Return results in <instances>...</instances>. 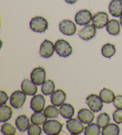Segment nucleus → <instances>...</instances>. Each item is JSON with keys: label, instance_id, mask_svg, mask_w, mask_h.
Returning <instances> with one entry per match:
<instances>
[{"label": "nucleus", "instance_id": "1", "mask_svg": "<svg viewBox=\"0 0 122 135\" xmlns=\"http://www.w3.org/2000/svg\"><path fill=\"white\" fill-rule=\"evenodd\" d=\"M30 28L36 33H44L48 28V20L42 16H36L32 18L29 23Z\"/></svg>", "mask_w": 122, "mask_h": 135}, {"label": "nucleus", "instance_id": "2", "mask_svg": "<svg viewBox=\"0 0 122 135\" xmlns=\"http://www.w3.org/2000/svg\"><path fill=\"white\" fill-rule=\"evenodd\" d=\"M54 45L56 53L61 57H68L72 54L73 48L71 45L64 39H58Z\"/></svg>", "mask_w": 122, "mask_h": 135}, {"label": "nucleus", "instance_id": "3", "mask_svg": "<svg viewBox=\"0 0 122 135\" xmlns=\"http://www.w3.org/2000/svg\"><path fill=\"white\" fill-rule=\"evenodd\" d=\"M63 124L56 120H49L43 124V131L46 134L57 135L62 132Z\"/></svg>", "mask_w": 122, "mask_h": 135}, {"label": "nucleus", "instance_id": "4", "mask_svg": "<svg viewBox=\"0 0 122 135\" xmlns=\"http://www.w3.org/2000/svg\"><path fill=\"white\" fill-rule=\"evenodd\" d=\"M26 100V94L22 90H16L10 97L11 106L15 109L21 108Z\"/></svg>", "mask_w": 122, "mask_h": 135}, {"label": "nucleus", "instance_id": "5", "mask_svg": "<svg viewBox=\"0 0 122 135\" xmlns=\"http://www.w3.org/2000/svg\"><path fill=\"white\" fill-rule=\"evenodd\" d=\"M86 102L90 110L93 113H98L102 110L103 107L102 101L100 96L96 94H91L87 97Z\"/></svg>", "mask_w": 122, "mask_h": 135}, {"label": "nucleus", "instance_id": "6", "mask_svg": "<svg viewBox=\"0 0 122 135\" xmlns=\"http://www.w3.org/2000/svg\"><path fill=\"white\" fill-rule=\"evenodd\" d=\"M92 14L90 10L83 9L77 12L74 17L75 22L80 26H86L89 25L92 20Z\"/></svg>", "mask_w": 122, "mask_h": 135}, {"label": "nucleus", "instance_id": "7", "mask_svg": "<svg viewBox=\"0 0 122 135\" xmlns=\"http://www.w3.org/2000/svg\"><path fill=\"white\" fill-rule=\"evenodd\" d=\"M55 51V45L48 39H45L41 44L39 48V54L42 57L48 59L53 56Z\"/></svg>", "mask_w": 122, "mask_h": 135}, {"label": "nucleus", "instance_id": "8", "mask_svg": "<svg viewBox=\"0 0 122 135\" xmlns=\"http://www.w3.org/2000/svg\"><path fill=\"white\" fill-rule=\"evenodd\" d=\"M45 79L46 71L42 67H36L30 73V80L37 86L43 85L45 82Z\"/></svg>", "mask_w": 122, "mask_h": 135}, {"label": "nucleus", "instance_id": "9", "mask_svg": "<svg viewBox=\"0 0 122 135\" xmlns=\"http://www.w3.org/2000/svg\"><path fill=\"white\" fill-rule=\"evenodd\" d=\"M59 29L63 35L66 36L74 35L77 31L75 23L69 19L63 20L60 23Z\"/></svg>", "mask_w": 122, "mask_h": 135}, {"label": "nucleus", "instance_id": "10", "mask_svg": "<svg viewBox=\"0 0 122 135\" xmlns=\"http://www.w3.org/2000/svg\"><path fill=\"white\" fill-rule=\"evenodd\" d=\"M78 119L70 118L66 122V128L72 134H79L82 133L85 129V127Z\"/></svg>", "mask_w": 122, "mask_h": 135}, {"label": "nucleus", "instance_id": "11", "mask_svg": "<svg viewBox=\"0 0 122 135\" xmlns=\"http://www.w3.org/2000/svg\"><path fill=\"white\" fill-rule=\"evenodd\" d=\"M92 25L97 29H102L106 26L109 22L108 14L104 11H100L95 14L92 18Z\"/></svg>", "mask_w": 122, "mask_h": 135}, {"label": "nucleus", "instance_id": "12", "mask_svg": "<svg viewBox=\"0 0 122 135\" xmlns=\"http://www.w3.org/2000/svg\"><path fill=\"white\" fill-rule=\"evenodd\" d=\"M45 105V99L43 95H35L31 99L30 107L34 112H42L44 110Z\"/></svg>", "mask_w": 122, "mask_h": 135}, {"label": "nucleus", "instance_id": "13", "mask_svg": "<svg viewBox=\"0 0 122 135\" xmlns=\"http://www.w3.org/2000/svg\"><path fill=\"white\" fill-rule=\"evenodd\" d=\"M97 34V28L93 25H87L79 32L78 36L83 41H88L93 39Z\"/></svg>", "mask_w": 122, "mask_h": 135}, {"label": "nucleus", "instance_id": "14", "mask_svg": "<svg viewBox=\"0 0 122 135\" xmlns=\"http://www.w3.org/2000/svg\"><path fill=\"white\" fill-rule=\"evenodd\" d=\"M93 113L92 111L88 108H82L77 113V118L83 124H90L95 118V115Z\"/></svg>", "mask_w": 122, "mask_h": 135}, {"label": "nucleus", "instance_id": "15", "mask_svg": "<svg viewBox=\"0 0 122 135\" xmlns=\"http://www.w3.org/2000/svg\"><path fill=\"white\" fill-rule=\"evenodd\" d=\"M67 95L64 90L57 89L51 95V102L53 105L56 107H60L64 103Z\"/></svg>", "mask_w": 122, "mask_h": 135}, {"label": "nucleus", "instance_id": "16", "mask_svg": "<svg viewBox=\"0 0 122 135\" xmlns=\"http://www.w3.org/2000/svg\"><path fill=\"white\" fill-rule=\"evenodd\" d=\"M21 89L23 92L29 96H34L37 92V85L28 79H25L22 81Z\"/></svg>", "mask_w": 122, "mask_h": 135}, {"label": "nucleus", "instance_id": "17", "mask_svg": "<svg viewBox=\"0 0 122 135\" xmlns=\"http://www.w3.org/2000/svg\"><path fill=\"white\" fill-rule=\"evenodd\" d=\"M109 10L112 17H120L122 15V2L121 0H111L109 5Z\"/></svg>", "mask_w": 122, "mask_h": 135}, {"label": "nucleus", "instance_id": "18", "mask_svg": "<svg viewBox=\"0 0 122 135\" xmlns=\"http://www.w3.org/2000/svg\"><path fill=\"white\" fill-rule=\"evenodd\" d=\"M15 124L17 129L20 132H25L28 130L30 126V121L26 115L18 116L15 121Z\"/></svg>", "mask_w": 122, "mask_h": 135}, {"label": "nucleus", "instance_id": "19", "mask_svg": "<svg viewBox=\"0 0 122 135\" xmlns=\"http://www.w3.org/2000/svg\"><path fill=\"white\" fill-rule=\"evenodd\" d=\"M60 114L65 119L72 118L74 114V108L72 104L64 103L60 106L59 109Z\"/></svg>", "mask_w": 122, "mask_h": 135}, {"label": "nucleus", "instance_id": "20", "mask_svg": "<svg viewBox=\"0 0 122 135\" xmlns=\"http://www.w3.org/2000/svg\"><path fill=\"white\" fill-rule=\"evenodd\" d=\"M106 30L111 35H118L120 32V23L116 19L110 20L106 26Z\"/></svg>", "mask_w": 122, "mask_h": 135}, {"label": "nucleus", "instance_id": "21", "mask_svg": "<svg viewBox=\"0 0 122 135\" xmlns=\"http://www.w3.org/2000/svg\"><path fill=\"white\" fill-rule=\"evenodd\" d=\"M101 99L105 104H111L115 99V94L111 90L108 88H103L100 90V95Z\"/></svg>", "mask_w": 122, "mask_h": 135}, {"label": "nucleus", "instance_id": "22", "mask_svg": "<svg viewBox=\"0 0 122 135\" xmlns=\"http://www.w3.org/2000/svg\"><path fill=\"white\" fill-rule=\"evenodd\" d=\"M13 114V110L10 107L3 105L0 107V122L6 123L11 119Z\"/></svg>", "mask_w": 122, "mask_h": 135}, {"label": "nucleus", "instance_id": "23", "mask_svg": "<svg viewBox=\"0 0 122 135\" xmlns=\"http://www.w3.org/2000/svg\"><path fill=\"white\" fill-rule=\"evenodd\" d=\"M116 52V49L113 44L107 43L102 46L101 48L102 55L107 59H111Z\"/></svg>", "mask_w": 122, "mask_h": 135}, {"label": "nucleus", "instance_id": "24", "mask_svg": "<svg viewBox=\"0 0 122 135\" xmlns=\"http://www.w3.org/2000/svg\"><path fill=\"white\" fill-rule=\"evenodd\" d=\"M55 83L51 79L45 81L41 87V92L44 95H50L55 91Z\"/></svg>", "mask_w": 122, "mask_h": 135}, {"label": "nucleus", "instance_id": "25", "mask_svg": "<svg viewBox=\"0 0 122 135\" xmlns=\"http://www.w3.org/2000/svg\"><path fill=\"white\" fill-rule=\"evenodd\" d=\"M119 126L114 123H110L102 129L101 134L102 135H119L120 134Z\"/></svg>", "mask_w": 122, "mask_h": 135}, {"label": "nucleus", "instance_id": "26", "mask_svg": "<svg viewBox=\"0 0 122 135\" xmlns=\"http://www.w3.org/2000/svg\"><path fill=\"white\" fill-rule=\"evenodd\" d=\"M30 121L34 124L41 125L44 124L47 121V117L43 113L35 112L31 115Z\"/></svg>", "mask_w": 122, "mask_h": 135}, {"label": "nucleus", "instance_id": "27", "mask_svg": "<svg viewBox=\"0 0 122 135\" xmlns=\"http://www.w3.org/2000/svg\"><path fill=\"white\" fill-rule=\"evenodd\" d=\"M44 113L48 118H54L58 117L60 114V111L58 110L57 107L54 105H48L44 109Z\"/></svg>", "mask_w": 122, "mask_h": 135}, {"label": "nucleus", "instance_id": "28", "mask_svg": "<svg viewBox=\"0 0 122 135\" xmlns=\"http://www.w3.org/2000/svg\"><path fill=\"white\" fill-rule=\"evenodd\" d=\"M100 128L97 123H90L85 128L84 134L85 135H99L101 133Z\"/></svg>", "mask_w": 122, "mask_h": 135}, {"label": "nucleus", "instance_id": "29", "mask_svg": "<svg viewBox=\"0 0 122 135\" xmlns=\"http://www.w3.org/2000/svg\"><path fill=\"white\" fill-rule=\"evenodd\" d=\"M110 115L106 113H101L97 118V123L101 128H104L110 124Z\"/></svg>", "mask_w": 122, "mask_h": 135}, {"label": "nucleus", "instance_id": "30", "mask_svg": "<svg viewBox=\"0 0 122 135\" xmlns=\"http://www.w3.org/2000/svg\"><path fill=\"white\" fill-rule=\"evenodd\" d=\"M1 132L4 135H14L16 134V129L8 123H5L1 126Z\"/></svg>", "mask_w": 122, "mask_h": 135}, {"label": "nucleus", "instance_id": "31", "mask_svg": "<svg viewBox=\"0 0 122 135\" xmlns=\"http://www.w3.org/2000/svg\"><path fill=\"white\" fill-rule=\"evenodd\" d=\"M42 133V128L39 124H34L30 125L27 130V134L29 135H41Z\"/></svg>", "mask_w": 122, "mask_h": 135}, {"label": "nucleus", "instance_id": "32", "mask_svg": "<svg viewBox=\"0 0 122 135\" xmlns=\"http://www.w3.org/2000/svg\"><path fill=\"white\" fill-rule=\"evenodd\" d=\"M112 118L117 124L122 123V109H117L112 113Z\"/></svg>", "mask_w": 122, "mask_h": 135}, {"label": "nucleus", "instance_id": "33", "mask_svg": "<svg viewBox=\"0 0 122 135\" xmlns=\"http://www.w3.org/2000/svg\"><path fill=\"white\" fill-rule=\"evenodd\" d=\"M113 105L117 109H122V95H119L116 97L113 101Z\"/></svg>", "mask_w": 122, "mask_h": 135}, {"label": "nucleus", "instance_id": "34", "mask_svg": "<svg viewBox=\"0 0 122 135\" xmlns=\"http://www.w3.org/2000/svg\"><path fill=\"white\" fill-rule=\"evenodd\" d=\"M8 99V96L7 94L3 90L0 91V104L1 105H6Z\"/></svg>", "mask_w": 122, "mask_h": 135}, {"label": "nucleus", "instance_id": "35", "mask_svg": "<svg viewBox=\"0 0 122 135\" xmlns=\"http://www.w3.org/2000/svg\"><path fill=\"white\" fill-rule=\"evenodd\" d=\"M64 1L69 4H74L76 3L77 0H64Z\"/></svg>", "mask_w": 122, "mask_h": 135}, {"label": "nucleus", "instance_id": "36", "mask_svg": "<svg viewBox=\"0 0 122 135\" xmlns=\"http://www.w3.org/2000/svg\"><path fill=\"white\" fill-rule=\"evenodd\" d=\"M120 25L122 27V15H121L120 17Z\"/></svg>", "mask_w": 122, "mask_h": 135}, {"label": "nucleus", "instance_id": "37", "mask_svg": "<svg viewBox=\"0 0 122 135\" xmlns=\"http://www.w3.org/2000/svg\"><path fill=\"white\" fill-rule=\"evenodd\" d=\"M121 1H122V0H121Z\"/></svg>", "mask_w": 122, "mask_h": 135}]
</instances>
